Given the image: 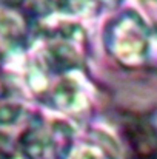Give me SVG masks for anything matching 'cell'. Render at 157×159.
Wrapping results in <instances>:
<instances>
[{
  "label": "cell",
  "mask_w": 157,
  "mask_h": 159,
  "mask_svg": "<svg viewBox=\"0 0 157 159\" xmlns=\"http://www.w3.org/2000/svg\"><path fill=\"white\" fill-rule=\"evenodd\" d=\"M72 159H117L111 150V144L105 145L102 141H85L72 148Z\"/></svg>",
  "instance_id": "obj_8"
},
{
  "label": "cell",
  "mask_w": 157,
  "mask_h": 159,
  "mask_svg": "<svg viewBox=\"0 0 157 159\" xmlns=\"http://www.w3.org/2000/svg\"><path fill=\"white\" fill-rule=\"evenodd\" d=\"M33 34L29 14L22 8L0 2V62L25 54Z\"/></svg>",
  "instance_id": "obj_4"
},
{
  "label": "cell",
  "mask_w": 157,
  "mask_h": 159,
  "mask_svg": "<svg viewBox=\"0 0 157 159\" xmlns=\"http://www.w3.org/2000/svg\"><path fill=\"white\" fill-rule=\"evenodd\" d=\"M122 0H40L42 8L65 16H94L105 8H114Z\"/></svg>",
  "instance_id": "obj_7"
},
{
  "label": "cell",
  "mask_w": 157,
  "mask_h": 159,
  "mask_svg": "<svg viewBox=\"0 0 157 159\" xmlns=\"http://www.w3.org/2000/svg\"><path fill=\"white\" fill-rule=\"evenodd\" d=\"M29 114L20 88L11 79L0 74V127L23 122Z\"/></svg>",
  "instance_id": "obj_6"
},
{
  "label": "cell",
  "mask_w": 157,
  "mask_h": 159,
  "mask_svg": "<svg viewBox=\"0 0 157 159\" xmlns=\"http://www.w3.org/2000/svg\"><path fill=\"white\" fill-rule=\"evenodd\" d=\"M157 66V30H151V42H150V54H148V63L146 65Z\"/></svg>",
  "instance_id": "obj_9"
},
{
  "label": "cell",
  "mask_w": 157,
  "mask_h": 159,
  "mask_svg": "<svg viewBox=\"0 0 157 159\" xmlns=\"http://www.w3.org/2000/svg\"><path fill=\"white\" fill-rule=\"evenodd\" d=\"M0 2H5L8 5H12V6H17V8H22L23 9V5L28 2V0H0Z\"/></svg>",
  "instance_id": "obj_10"
},
{
  "label": "cell",
  "mask_w": 157,
  "mask_h": 159,
  "mask_svg": "<svg viewBox=\"0 0 157 159\" xmlns=\"http://www.w3.org/2000/svg\"><path fill=\"white\" fill-rule=\"evenodd\" d=\"M74 141V130L66 120L31 113L15 148L22 159H68Z\"/></svg>",
  "instance_id": "obj_3"
},
{
  "label": "cell",
  "mask_w": 157,
  "mask_h": 159,
  "mask_svg": "<svg viewBox=\"0 0 157 159\" xmlns=\"http://www.w3.org/2000/svg\"><path fill=\"white\" fill-rule=\"evenodd\" d=\"M25 53L29 76H57L86 70L88 37L80 25L62 22L34 33Z\"/></svg>",
  "instance_id": "obj_1"
},
{
  "label": "cell",
  "mask_w": 157,
  "mask_h": 159,
  "mask_svg": "<svg viewBox=\"0 0 157 159\" xmlns=\"http://www.w3.org/2000/svg\"><path fill=\"white\" fill-rule=\"evenodd\" d=\"M123 159H157V125L148 117L128 114L120 120Z\"/></svg>",
  "instance_id": "obj_5"
},
{
  "label": "cell",
  "mask_w": 157,
  "mask_h": 159,
  "mask_svg": "<svg viewBox=\"0 0 157 159\" xmlns=\"http://www.w3.org/2000/svg\"><path fill=\"white\" fill-rule=\"evenodd\" d=\"M150 42L151 28L136 11H122L105 25V50L125 68L134 70L148 63Z\"/></svg>",
  "instance_id": "obj_2"
}]
</instances>
